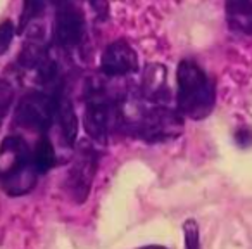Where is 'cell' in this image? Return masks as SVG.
Segmentation results:
<instances>
[{"mask_svg": "<svg viewBox=\"0 0 252 249\" xmlns=\"http://www.w3.org/2000/svg\"><path fill=\"white\" fill-rule=\"evenodd\" d=\"M38 172L33 152L19 135H9L0 144V190L9 197H23L36 185Z\"/></svg>", "mask_w": 252, "mask_h": 249, "instance_id": "1", "label": "cell"}, {"mask_svg": "<svg viewBox=\"0 0 252 249\" xmlns=\"http://www.w3.org/2000/svg\"><path fill=\"white\" fill-rule=\"evenodd\" d=\"M43 4H45V0H25L21 14V28H25L28 23H32L40 14V11L43 9Z\"/></svg>", "mask_w": 252, "mask_h": 249, "instance_id": "14", "label": "cell"}, {"mask_svg": "<svg viewBox=\"0 0 252 249\" xmlns=\"http://www.w3.org/2000/svg\"><path fill=\"white\" fill-rule=\"evenodd\" d=\"M61 92L45 94L32 92L19 101L16 107V121L33 132H47L56 121L57 97Z\"/></svg>", "mask_w": 252, "mask_h": 249, "instance_id": "3", "label": "cell"}, {"mask_svg": "<svg viewBox=\"0 0 252 249\" xmlns=\"http://www.w3.org/2000/svg\"><path fill=\"white\" fill-rule=\"evenodd\" d=\"M235 144L238 147L245 149L252 145V128L249 127H240L235 130Z\"/></svg>", "mask_w": 252, "mask_h": 249, "instance_id": "15", "label": "cell"}, {"mask_svg": "<svg viewBox=\"0 0 252 249\" xmlns=\"http://www.w3.org/2000/svg\"><path fill=\"white\" fill-rule=\"evenodd\" d=\"M32 152H33V165H35V170L38 172V175L50 172L52 166L56 165V149H54L52 142L47 137L40 139Z\"/></svg>", "mask_w": 252, "mask_h": 249, "instance_id": "10", "label": "cell"}, {"mask_svg": "<svg viewBox=\"0 0 252 249\" xmlns=\"http://www.w3.org/2000/svg\"><path fill=\"white\" fill-rule=\"evenodd\" d=\"M183 232V248L185 249H202V241H200V227L197 220L189 218L182 225Z\"/></svg>", "mask_w": 252, "mask_h": 249, "instance_id": "11", "label": "cell"}, {"mask_svg": "<svg viewBox=\"0 0 252 249\" xmlns=\"http://www.w3.org/2000/svg\"><path fill=\"white\" fill-rule=\"evenodd\" d=\"M140 137L147 142H161L173 139L182 132V114L169 107L158 106L140 116Z\"/></svg>", "mask_w": 252, "mask_h": 249, "instance_id": "5", "label": "cell"}, {"mask_svg": "<svg viewBox=\"0 0 252 249\" xmlns=\"http://www.w3.org/2000/svg\"><path fill=\"white\" fill-rule=\"evenodd\" d=\"M116 109L102 92H94L87 99L85 111V130L94 142L104 144L112 130Z\"/></svg>", "mask_w": 252, "mask_h": 249, "instance_id": "6", "label": "cell"}, {"mask_svg": "<svg viewBox=\"0 0 252 249\" xmlns=\"http://www.w3.org/2000/svg\"><path fill=\"white\" fill-rule=\"evenodd\" d=\"M100 70L107 76H126L138 70L137 52L130 43L118 40L105 47L100 59Z\"/></svg>", "mask_w": 252, "mask_h": 249, "instance_id": "7", "label": "cell"}, {"mask_svg": "<svg viewBox=\"0 0 252 249\" xmlns=\"http://www.w3.org/2000/svg\"><path fill=\"white\" fill-rule=\"evenodd\" d=\"M98 170V152L90 144H81L74 163L67 173V190L76 204H83L90 196Z\"/></svg>", "mask_w": 252, "mask_h": 249, "instance_id": "4", "label": "cell"}, {"mask_svg": "<svg viewBox=\"0 0 252 249\" xmlns=\"http://www.w3.org/2000/svg\"><path fill=\"white\" fill-rule=\"evenodd\" d=\"M56 119L59 125L61 137H63L64 144L73 147L76 144L78 139V116L74 112L73 102L67 97H64L63 94H59L57 97V109H56Z\"/></svg>", "mask_w": 252, "mask_h": 249, "instance_id": "9", "label": "cell"}, {"mask_svg": "<svg viewBox=\"0 0 252 249\" xmlns=\"http://www.w3.org/2000/svg\"><path fill=\"white\" fill-rule=\"evenodd\" d=\"M88 2H90L92 9L97 12V16H100V18H107V12H109L107 0H88Z\"/></svg>", "mask_w": 252, "mask_h": 249, "instance_id": "16", "label": "cell"}, {"mask_svg": "<svg viewBox=\"0 0 252 249\" xmlns=\"http://www.w3.org/2000/svg\"><path fill=\"white\" fill-rule=\"evenodd\" d=\"M85 35V19L78 9L63 5L56 14L54 40L61 47H74Z\"/></svg>", "mask_w": 252, "mask_h": 249, "instance_id": "8", "label": "cell"}, {"mask_svg": "<svg viewBox=\"0 0 252 249\" xmlns=\"http://www.w3.org/2000/svg\"><path fill=\"white\" fill-rule=\"evenodd\" d=\"M137 249H169L168 246L164 244H145V246H140Z\"/></svg>", "mask_w": 252, "mask_h": 249, "instance_id": "17", "label": "cell"}, {"mask_svg": "<svg viewBox=\"0 0 252 249\" xmlns=\"http://www.w3.org/2000/svg\"><path fill=\"white\" fill-rule=\"evenodd\" d=\"M14 87H12L11 81L7 80H0V125L4 123V119L7 118L9 111L12 109L14 104Z\"/></svg>", "mask_w": 252, "mask_h": 249, "instance_id": "12", "label": "cell"}, {"mask_svg": "<svg viewBox=\"0 0 252 249\" xmlns=\"http://www.w3.org/2000/svg\"><path fill=\"white\" fill-rule=\"evenodd\" d=\"M178 112L189 119H204L216 104V87L211 76L193 59H183L176 73Z\"/></svg>", "mask_w": 252, "mask_h": 249, "instance_id": "2", "label": "cell"}, {"mask_svg": "<svg viewBox=\"0 0 252 249\" xmlns=\"http://www.w3.org/2000/svg\"><path fill=\"white\" fill-rule=\"evenodd\" d=\"M14 36H16V25L11 19H5V21L0 23V56L11 49Z\"/></svg>", "mask_w": 252, "mask_h": 249, "instance_id": "13", "label": "cell"}]
</instances>
